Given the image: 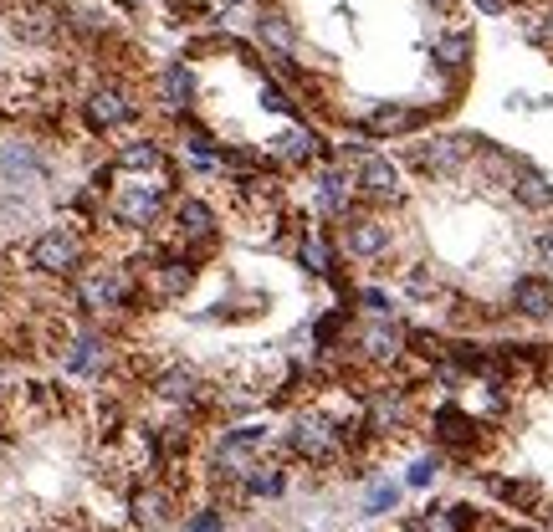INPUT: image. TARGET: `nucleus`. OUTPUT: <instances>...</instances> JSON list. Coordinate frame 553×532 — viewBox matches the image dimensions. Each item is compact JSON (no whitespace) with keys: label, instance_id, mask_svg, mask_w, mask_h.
Returning <instances> with one entry per match:
<instances>
[{"label":"nucleus","instance_id":"f257e3e1","mask_svg":"<svg viewBox=\"0 0 553 532\" xmlns=\"http://www.w3.org/2000/svg\"><path fill=\"white\" fill-rule=\"evenodd\" d=\"M395 497H400L395 486H379V492L369 497V507H374V512H385V507H395Z\"/></svg>","mask_w":553,"mask_h":532}]
</instances>
